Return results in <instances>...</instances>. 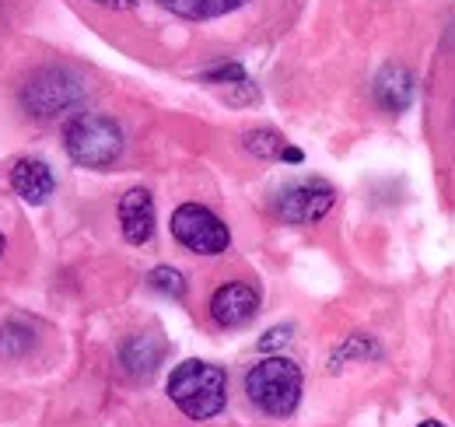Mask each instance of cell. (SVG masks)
<instances>
[{"mask_svg":"<svg viewBox=\"0 0 455 427\" xmlns=\"http://www.w3.org/2000/svg\"><path fill=\"white\" fill-rule=\"evenodd\" d=\"M165 392L189 421H214L228 407V372L221 365L189 358L172 368Z\"/></svg>","mask_w":455,"mask_h":427,"instance_id":"6da1fadb","label":"cell"},{"mask_svg":"<svg viewBox=\"0 0 455 427\" xmlns=\"http://www.w3.org/2000/svg\"><path fill=\"white\" fill-rule=\"evenodd\" d=\"M305 392V375L284 354H267L245 372V399L274 421H284L298 410Z\"/></svg>","mask_w":455,"mask_h":427,"instance_id":"7a4b0ae2","label":"cell"},{"mask_svg":"<svg viewBox=\"0 0 455 427\" xmlns=\"http://www.w3.org/2000/svg\"><path fill=\"white\" fill-rule=\"evenodd\" d=\"M84 99H88V81L74 67H63V63H46V67L32 70L18 92L21 109L43 123L81 109Z\"/></svg>","mask_w":455,"mask_h":427,"instance_id":"3957f363","label":"cell"},{"mask_svg":"<svg viewBox=\"0 0 455 427\" xmlns=\"http://www.w3.org/2000/svg\"><path fill=\"white\" fill-rule=\"evenodd\" d=\"M126 137L123 126L106 112H74L63 123V151L81 168H113L123 158Z\"/></svg>","mask_w":455,"mask_h":427,"instance_id":"277c9868","label":"cell"},{"mask_svg":"<svg viewBox=\"0 0 455 427\" xmlns=\"http://www.w3.org/2000/svg\"><path fill=\"white\" fill-rule=\"evenodd\" d=\"M333 204H337V189L326 179L308 175V179H294V182L281 186L270 200V211L284 224L308 228V224H319L326 214L333 211Z\"/></svg>","mask_w":455,"mask_h":427,"instance_id":"5b68a950","label":"cell"},{"mask_svg":"<svg viewBox=\"0 0 455 427\" xmlns=\"http://www.w3.org/2000/svg\"><path fill=\"white\" fill-rule=\"evenodd\" d=\"M172 238L193 256H221L231 246L228 224L204 204H179L172 211Z\"/></svg>","mask_w":455,"mask_h":427,"instance_id":"8992f818","label":"cell"},{"mask_svg":"<svg viewBox=\"0 0 455 427\" xmlns=\"http://www.w3.org/2000/svg\"><path fill=\"white\" fill-rule=\"evenodd\" d=\"M259 291L249 284V280H228L221 284L214 294H211V302H207V316L214 326H221V329H242V326H249V322L259 316Z\"/></svg>","mask_w":455,"mask_h":427,"instance_id":"52a82bcc","label":"cell"},{"mask_svg":"<svg viewBox=\"0 0 455 427\" xmlns=\"http://www.w3.org/2000/svg\"><path fill=\"white\" fill-rule=\"evenodd\" d=\"M116 217H119V231L130 246H148L155 238V197H151V189H144V186L126 189L119 197Z\"/></svg>","mask_w":455,"mask_h":427,"instance_id":"ba28073f","label":"cell"},{"mask_svg":"<svg viewBox=\"0 0 455 427\" xmlns=\"http://www.w3.org/2000/svg\"><path fill=\"white\" fill-rule=\"evenodd\" d=\"M371 95H375V106L389 116H403L406 109L413 106L417 99V77L410 67L403 63H386L379 74H375V85H371Z\"/></svg>","mask_w":455,"mask_h":427,"instance_id":"9c48e42d","label":"cell"},{"mask_svg":"<svg viewBox=\"0 0 455 427\" xmlns=\"http://www.w3.org/2000/svg\"><path fill=\"white\" fill-rule=\"evenodd\" d=\"M165 340L158 333H133L119 343V368L130 378H151L158 372V365L165 361Z\"/></svg>","mask_w":455,"mask_h":427,"instance_id":"30bf717a","label":"cell"},{"mask_svg":"<svg viewBox=\"0 0 455 427\" xmlns=\"http://www.w3.org/2000/svg\"><path fill=\"white\" fill-rule=\"evenodd\" d=\"M11 189H14L25 204L39 207V204H46V200L57 193V175H53V168H50L46 161L18 158L11 165Z\"/></svg>","mask_w":455,"mask_h":427,"instance_id":"8fae6325","label":"cell"},{"mask_svg":"<svg viewBox=\"0 0 455 427\" xmlns=\"http://www.w3.org/2000/svg\"><path fill=\"white\" fill-rule=\"evenodd\" d=\"M39 347V329L25 316L0 319V361H21Z\"/></svg>","mask_w":455,"mask_h":427,"instance_id":"7c38bea8","label":"cell"},{"mask_svg":"<svg viewBox=\"0 0 455 427\" xmlns=\"http://www.w3.org/2000/svg\"><path fill=\"white\" fill-rule=\"evenodd\" d=\"M155 4H162L165 11L186 18V21H207V18L231 14V11L242 7L245 0H155Z\"/></svg>","mask_w":455,"mask_h":427,"instance_id":"4fadbf2b","label":"cell"},{"mask_svg":"<svg viewBox=\"0 0 455 427\" xmlns=\"http://www.w3.org/2000/svg\"><path fill=\"white\" fill-rule=\"evenodd\" d=\"M242 148L259 161H281L287 141H284V133H277V130H270V126H256V130L242 133Z\"/></svg>","mask_w":455,"mask_h":427,"instance_id":"5bb4252c","label":"cell"},{"mask_svg":"<svg viewBox=\"0 0 455 427\" xmlns=\"http://www.w3.org/2000/svg\"><path fill=\"white\" fill-rule=\"evenodd\" d=\"M148 287L158 291L162 298H172V302H182L186 291H189V280L179 273L175 267H155L148 273Z\"/></svg>","mask_w":455,"mask_h":427,"instance_id":"9a60e30c","label":"cell"},{"mask_svg":"<svg viewBox=\"0 0 455 427\" xmlns=\"http://www.w3.org/2000/svg\"><path fill=\"white\" fill-rule=\"evenodd\" d=\"M200 81H207V85H225V88H235V85H245V81H249V74H245V67H242V63L228 60V63H218V67L204 70V74H200Z\"/></svg>","mask_w":455,"mask_h":427,"instance_id":"2e32d148","label":"cell"},{"mask_svg":"<svg viewBox=\"0 0 455 427\" xmlns=\"http://www.w3.org/2000/svg\"><path fill=\"white\" fill-rule=\"evenodd\" d=\"M291 333H294V326H274V329H267L263 333V340H259V350L263 354H274V350H281L287 340H291Z\"/></svg>","mask_w":455,"mask_h":427,"instance_id":"e0dca14e","label":"cell"},{"mask_svg":"<svg viewBox=\"0 0 455 427\" xmlns=\"http://www.w3.org/2000/svg\"><path fill=\"white\" fill-rule=\"evenodd\" d=\"M7 253V238H4V231H0V256Z\"/></svg>","mask_w":455,"mask_h":427,"instance_id":"ac0fdd59","label":"cell"},{"mask_svg":"<svg viewBox=\"0 0 455 427\" xmlns=\"http://www.w3.org/2000/svg\"><path fill=\"white\" fill-rule=\"evenodd\" d=\"M417 427H445L442 421H424V424H417Z\"/></svg>","mask_w":455,"mask_h":427,"instance_id":"d6986e66","label":"cell"}]
</instances>
